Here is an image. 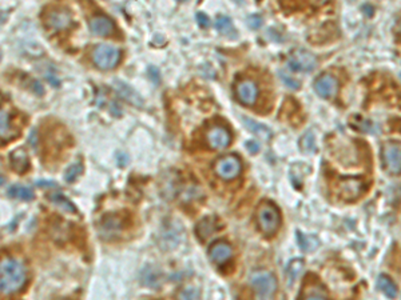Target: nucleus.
Returning <instances> with one entry per match:
<instances>
[{"label": "nucleus", "mask_w": 401, "mask_h": 300, "mask_svg": "<svg viewBox=\"0 0 401 300\" xmlns=\"http://www.w3.org/2000/svg\"><path fill=\"white\" fill-rule=\"evenodd\" d=\"M27 275L26 268L15 259H6L0 267V290L6 295L14 293L25 286Z\"/></svg>", "instance_id": "1"}, {"label": "nucleus", "mask_w": 401, "mask_h": 300, "mask_svg": "<svg viewBox=\"0 0 401 300\" xmlns=\"http://www.w3.org/2000/svg\"><path fill=\"white\" fill-rule=\"evenodd\" d=\"M249 283L257 295V300H272L277 291V280L273 273L257 269L250 273Z\"/></svg>", "instance_id": "2"}, {"label": "nucleus", "mask_w": 401, "mask_h": 300, "mask_svg": "<svg viewBox=\"0 0 401 300\" xmlns=\"http://www.w3.org/2000/svg\"><path fill=\"white\" fill-rule=\"evenodd\" d=\"M257 221L259 230L266 235L272 236L278 231L281 224V216L277 207L272 203H262L257 210Z\"/></svg>", "instance_id": "3"}, {"label": "nucleus", "mask_w": 401, "mask_h": 300, "mask_svg": "<svg viewBox=\"0 0 401 300\" xmlns=\"http://www.w3.org/2000/svg\"><path fill=\"white\" fill-rule=\"evenodd\" d=\"M121 60V51L108 44H98L93 51V62L99 69H113Z\"/></svg>", "instance_id": "4"}, {"label": "nucleus", "mask_w": 401, "mask_h": 300, "mask_svg": "<svg viewBox=\"0 0 401 300\" xmlns=\"http://www.w3.org/2000/svg\"><path fill=\"white\" fill-rule=\"evenodd\" d=\"M241 159L237 155H225L214 163V171L219 178L225 180H232L241 172Z\"/></svg>", "instance_id": "5"}, {"label": "nucleus", "mask_w": 401, "mask_h": 300, "mask_svg": "<svg viewBox=\"0 0 401 300\" xmlns=\"http://www.w3.org/2000/svg\"><path fill=\"white\" fill-rule=\"evenodd\" d=\"M383 162H384L385 169L389 173L398 175L401 173V147L396 143L388 142L383 145Z\"/></svg>", "instance_id": "6"}, {"label": "nucleus", "mask_w": 401, "mask_h": 300, "mask_svg": "<svg viewBox=\"0 0 401 300\" xmlns=\"http://www.w3.org/2000/svg\"><path fill=\"white\" fill-rule=\"evenodd\" d=\"M316 64H317V59L315 58V55L305 49H296L287 60L289 68L297 72H309L315 68Z\"/></svg>", "instance_id": "7"}, {"label": "nucleus", "mask_w": 401, "mask_h": 300, "mask_svg": "<svg viewBox=\"0 0 401 300\" xmlns=\"http://www.w3.org/2000/svg\"><path fill=\"white\" fill-rule=\"evenodd\" d=\"M364 190H365V184L359 178H345L339 180L337 184V192L344 200L348 202L356 200L364 192Z\"/></svg>", "instance_id": "8"}, {"label": "nucleus", "mask_w": 401, "mask_h": 300, "mask_svg": "<svg viewBox=\"0 0 401 300\" xmlns=\"http://www.w3.org/2000/svg\"><path fill=\"white\" fill-rule=\"evenodd\" d=\"M208 143L213 149H222L226 148L230 142H232V135L226 130L225 127L221 126H214L206 134Z\"/></svg>", "instance_id": "9"}, {"label": "nucleus", "mask_w": 401, "mask_h": 300, "mask_svg": "<svg viewBox=\"0 0 401 300\" xmlns=\"http://www.w3.org/2000/svg\"><path fill=\"white\" fill-rule=\"evenodd\" d=\"M235 96L245 106H253L258 96V88L252 80H241L235 86Z\"/></svg>", "instance_id": "10"}, {"label": "nucleus", "mask_w": 401, "mask_h": 300, "mask_svg": "<svg viewBox=\"0 0 401 300\" xmlns=\"http://www.w3.org/2000/svg\"><path fill=\"white\" fill-rule=\"evenodd\" d=\"M233 249L232 245L226 242H215L211 244L209 249V256H210L211 262H214L218 266H222L228 262L229 259L232 258Z\"/></svg>", "instance_id": "11"}, {"label": "nucleus", "mask_w": 401, "mask_h": 300, "mask_svg": "<svg viewBox=\"0 0 401 300\" xmlns=\"http://www.w3.org/2000/svg\"><path fill=\"white\" fill-rule=\"evenodd\" d=\"M90 31L97 36H108L114 30V23L106 15H97L90 20Z\"/></svg>", "instance_id": "12"}, {"label": "nucleus", "mask_w": 401, "mask_h": 300, "mask_svg": "<svg viewBox=\"0 0 401 300\" xmlns=\"http://www.w3.org/2000/svg\"><path fill=\"white\" fill-rule=\"evenodd\" d=\"M316 92L321 97H333L337 92V80L330 75H322L320 76L315 83Z\"/></svg>", "instance_id": "13"}, {"label": "nucleus", "mask_w": 401, "mask_h": 300, "mask_svg": "<svg viewBox=\"0 0 401 300\" xmlns=\"http://www.w3.org/2000/svg\"><path fill=\"white\" fill-rule=\"evenodd\" d=\"M71 14L70 11L64 10V8H58V10L51 11L47 16V24L54 30H64L71 24Z\"/></svg>", "instance_id": "14"}, {"label": "nucleus", "mask_w": 401, "mask_h": 300, "mask_svg": "<svg viewBox=\"0 0 401 300\" xmlns=\"http://www.w3.org/2000/svg\"><path fill=\"white\" fill-rule=\"evenodd\" d=\"M115 90L117 92L119 93L122 96V99H125L126 102H128L130 104H134L137 107H142L143 106V100L137 91L134 88L128 86V84L123 83V82H115Z\"/></svg>", "instance_id": "15"}, {"label": "nucleus", "mask_w": 401, "mask_h": 300, "mask_svg": "<svg viewBox=\"0 0 401 300\" xmlns=\"http://www.w3.org/2000/svg\"><path fill=\"white\" fill-rule=\"evenodd\" d=\"M11 167L17 173H25L30 166V159H28L27 152L23 148H17L10 154Z\"/></svg>", "instance_id": "16"}, {"label": "nucleus", "mask_w": 401, "mask_h": 300, "mask_svg": "<svg viewBox=\"0 0 401 300\" xmlns=\"http://www.w3.org/2000/svg\"><path fill=\"white\" fill-rule=\"evenodd\" d=\"M218 228H219V226H218V221L217 219H215V216H208L198 223L197 228H195V232H197V235L199 236V239L205 240V239H208L209 236L214 234Z\"/></svg>", "instance_id": "17"}, {"label": "nucleus", "mask_w": 401, "mask_h": 300, "mask_svg": "<svg viewBox=\"0 0 401 300\" xmlns=\"http://www.w3.org/2000/svg\"><path fill=\"white\" fill-rule=\"evenodd\" d=\"M100 227H102L104 234L114 235L122 228V221L117 215H107L100 221Z\"/></svg>", "instance_id": "18"}, {"label": "nucleus", "mask_w": 401, "mask_h": 300, "mask_svg": "<svg viewBox=\"0 0 401 300\" xmlns=\"http://www.w3.org/2000/svg\"><path fill=\"white\" fill-rule=\"evenodd\" d=\"M17 132L11 128L10 116H8L7 111L2 110V112H0V136L3 140H10V139L15 138Z\"/></svg>", "instance_id": "19"}, {"label": "nucleus", "mask_w": 401, "mask_h": 300, "mask_svg": "<svg viewBox=\"0 0 401 300\" xmlns=\"http://www.w3.org/2000/svg\"><path fill=\"white\" fill-rule=\"evenodd\" d=\"M377 287H378V288H380V290L383 291L388 297H391V299H394V297L397 296V287L394 286L393 282H392L387 275L378 276Z\"/></svg>", "instance_id": "20"}, {"label": "nucleus", "mask_w": 401, "mask_h": 300, "mask_svg": "<svg viewBox=\"0 0 401 300\" xmlns=\"http://www.w3.org/2000/svg\"><path fill=\"white\" fill-rule=\"evenodd\" d=\"M8 196L30 202V200L34 199V192H32V190L30 188V187L16 184V186H12L10 190H8Z\"/></svg>", "instance_id": "21"}, {"label": "nucleus", "mask_w": 401, "mask_h": 300, "mask_svg": "<svg viewBox=\"0 0 401 300\" xmlns=\"http://www.w3.org/2000/svg\"><path fill=\"white\" fill-rule=\"evenodd\" d=\"M242 121H243V124H245V127L248 128L249 131L254 132V134H257L262 139H269L270 136H272V134H270V131L268 130V127H265V126H262V124H259V123L252 120V119H249V117L242 116Z\"/></svg>", "instance_id": "22"}, {"label": "nucleus", "mask_w": 401, "mask_h": 300, "mask_svg": "<svg viewBox=\"0 0 401 300\" xmlns=\"http://www.w3.org/2000/svg\"><path fill=\"white\" fill-rule=\"evenodd\" d=\"M50 200H51L52 203L55 204V206H58L59 208H62V210L67 211V212H71V214H75L76 212V208L75 206H74L71 202H70L69 199H67L63 193L60 192H55V193H51L49 197Z\"/></svg>", "instance_id": "23"}, {"label": "nucleus", "mask_w": 401, "mask_h": 300, "mask_svg": "<svg viewBox=\"0 0 401 300\" xmlns=\"http://www.w3.org/2000/svg\"><path fill=\"white\" fill-rule=\"evenodd\" d=\"M215 28H217L218 31L221 32L222 35H225V36H230V35L235 34V30H234V27H233L232 19L228 16L217 17V20H215Z\"/></svg>", "instance_id": "24"}, {"label": "nucleus", "mask_w": 401, "mask_h": 300, "mask_svg": "<svg viewBox=\"0 0 401 300\" xmlns=\"http://www.w3.org/2000/svg\"><path fill=\"white\" fill-rule=\"evenodd\" d=\"M302 268H304V262H302L301 259H296V260L291 262V264H289L286 271L289 282H293V280L297 279L298 273L302 271Z\"/></svg>", "instance_id": "25"}, {"label": "nucleus", "mask_w": 401, "mask_h": 300, "mask_svg": "<svg viewBox=\"0 0 401 300\" xmlns=\"http://www.w3.org/2000/svg\"><path fill=\"white\" fill-rule=\"evenodd\" d=\"M82 169H83V167H82V163H75V164H71V166L67 168L66 175H64V179H66L67 183H73V182H75V180L79 178L80 173H82Z\"/></svg>", "instance_id": "26"}, {"label": "nucleus", "mask_w": 401, "mask_h": 300, "mask_svg": "<svg viewBox=\"0 0 401 300\" xmlns=\"http://www.w3.org/2000/svg\"><path fill=\"white\" fill-rule=\"evenodd\" d=\"M178 300H201V293L194 287H186L178 293Z\"/></svg>", "instance_id": "27"}, {"label": "nucleus", "mask_w": 401, "mask_h": 300, "mask_svg": "<svg viewBox=\"0 0 401 300\" xmlns=\"http://www.w3.org/2000/svg\"><path fill=\"white\" fill-rule=\"evenodd\" d=\"M301 147H302V149H305V151H315V136H313L311 131H308L302 136Z\"/></svg>", "instance_id": "28"}, {"label": "nucleus", "mask_w": 401, "mask_h": 300, "mask_svg": "<svg viewBox=\"0 0 401 300\" xmlns=\"http://www.w3.org/2000/svg\"><path fill=\"white\" fill-rule=\"evenodd\" d=\"M313 239L315 238H311V236H304V235H301L300 232H298V243H300L301 248L304 249V251H310V249L315 248L317 242L310 243V240H313Z\"/></svg>", "instance_id": "29"}, {"label": "nucleus", "mask_w": 401, "mask_h": 300, "mask_svg": "<svg viewBox=\"0 0 401 300\" xmlns=\"http://www.w3.org/2000/svg\"><path fill=\"white\" fill-rule=\"evenodd\" d=\"M143 273H145V279H143V283L146 286H157V276H155V271L152 268H146V271L143 269Z\"/></svg>", "instance_id": "30"}, {"label": "nucleus", "mask_w": 401, "mask_h": 300, "mask_svg": "<svg viewBox=\"0 0 401 300\" xmlns=\"http://www.w3.org/2000/svg\"><path fill=\"white\" fill-rule=\"evenodd\" d=\"M195 17H197L198 24H199L201 27H209V26H210V19H209L208 15L204 14V12H198Z\"/></svg>", "instance_id": "31"}, {"label": "nucleus", "mask_w": 401, "mask_h": 300, "mask_svg": "<svg viewBox=\"0 0 401 300\" xmlns=\"http://www.w3.org/2000/svg\"><path fill=\"white\" fill-rule=\"evenodd\" d=\"M248 23H249L250 28L257 30V28L261 26V23H262V19H261L259 16H257V15H253V16H250L249 19H248Z\"/></svg>", "instance_id": "32"}, {"label": "nucleus", "mask_w": 401, "mask_h": 300, "mask_svg": "<svg viewBox=\"0 0 401 300\" xmlns=\"http://www.w3.org/2000/svg\"><path fill=\"white\" fill-rule=\"evenodd\" d=\"M281 79H282V82H284V83H286L287 87H291V88H296V90H297L298 86H300V84H298V82L291 79V78H289L287 75H285V73L284 75H281Z\"/></svg>", "instance_id": "33"}, {"label": "nucleus", "mask_w": 401, "mask_h": 300, "mask_svg": "<svg viewBox=\"0 0 401 300\" xmlns=\"http://www.w3.org/2000/svg\"><path fill=\"white\" fill-rule=\"evenodd\" d=\"M246 148L249 149L250 152H253V154H257V151H258V148H259V145H258V143L254 142V140H252V142L246 143Z\"/></svg>", "instance_id": "34"}, {"label": "nucleus", "mask_w": 401, "mask_h": 300, "mask_svg": "<svg viewBox=\"0 0 401 300\" xmlns=\"http://www.w3.org/2000/svg\"><path fill=\"white\" fill-rule=\"evenodd\" d=\"M36 186L38 187H56V184L54 183V182H43V180H40V182H36Z\"/></svg>", "instance_id": "35"}, {"label": "nucleus", "mask_w": 401, "mask_h": 300, "mask_svg": "<svg viewBox=\"0 0 401 300\" xmlns=\"http://www.w3.org/2000/svg\"><path fill=\"white\" fill-rule=\"evenodd\" d=\"M305 300H326V299L322 296H317V295H311V296H308Z\"/></svg>", "instance_id": "36"}, {"label": "nucleus", "mask_w": 401, "mask_h": 300, "mask_svg": "<svg viewBox=\"0 0 401 300\" xmlns=\"http://www.w3.org/2000/svg\"><path fill=\"white\" fill-rule=\"evenodd\" d=\"M400 79H401V73H400Z\"/></svg>", "instance_id": "37"}]
</instances>
